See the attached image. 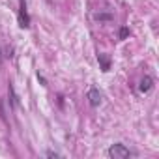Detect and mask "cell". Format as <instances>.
<instances>
[{
  "mask_svg": "<svg viewBox=\"0 0 159 159\" xmlns=\"http://www.w3.org/2000/svg\"><path fill=\"white\" fill-rule=\"evenodd\" d=\"M107 153H109V157H112V159H127V157H131L133 155V152L129 150V148H125L124 144H112L109 150H107Z\"/></svg>",
  "mask_w": 159,
  "mask_h": 159,
  "instance_id": "cell-1",
  "label": "cell"
},
{
  "mask_svg": "<svg viewBox=\"0 0 159 159\" xmlns=\"http://www.w3.org/2000/svg\"><path fill=\"white\" fill-rule=\"evenodd\" d=\"M19 26L21 28L30 26V15L26 11V0H19Z\"/></svg>",
  "mask_w": 159,
  "mask_h": 159,
  "instance_id": "cell-2",
  "label": "cell"
},
{
  "mask_svg": "<svg viewBox=\"0 0 159 159\" xmlns=\"http://www.w3.org/2000/svg\"><path fill=\"white\" fill-rule=\"evenodd\" d=\"M152 90H153V79L150 75H144L142 81H140V84H139V92L140 94H148Z\"/></svg>",
  "mask_w": 159,
  "mask_h": 159,
  "instance_id": "cell-3",
  "label": "cell"
},
{
  "mask_svg": "<svg viewBox=\"0 0 159 159\" xmlns=\"http://www.w3.org/2000/svg\"><path fill=\"white\" fill-rule=\"evenodd\" d=\"M88 103L92 107H99L101 105V92L98 88H90L88 90Z\"/></svg>",
  "mask_w": 159,
  "mask_h": 159,
  "instance_id": "cell-4",
  "label": "cell"
},
{
  "mask_svg": "<svg viewBox=\"0 0 159 159\" xmlns=\"http://www.w3.org/2000/svg\"><path fill=\"white\" fill-rule=\"evenodd\" d=\"M8 94H10V109L19 107V96L15 94V88H13V84H11V83L8 84Z\"/></svg>",
  "mask_w": 159,
  "mask_h": 159,
  "instance_id": "cell-5",
  "label": "cell"
},
{
  "mask_svg": "<svg viewBox=\"0 0 159 159\" xmlns=\"http://www.w3.org/2000/svg\"><path fill=\"white\" fill-rule=\"evenodd\" d=\"M98 62H99V66H101V71H109L111 69V58L107 56V54H103V52H98Z\"/></svg>",
  "mask_w": 159,
  "mask_h": 159,
  "instance_id": "cell-6",
  "label": "cell"
},
{
  "mask_svg": "<svg viewBox=\"0 0 159 159\" xmlns=\"http://www.w3.org/2000/svg\"><path fill=\"white\" fill-rule=\"evenodd\" d=\"M94 19L96 21H112L114 17H112V13H96Z\"/></svg>",
  "mask_w": 159,
  "mask_h": 159,
  "instance_id": "cell-7",
  "label": "cell"
},
{
  "mask_svg": "<svg viewBox=\"0 0 159 159\" xmlns=\"http://www.w3.org/2000/svg\"><path fill=\"white\" fill-rule=\"evenodd\" d=\"M127 36H129V28L127 26H122L120 28V39H125Z\"/></svg>",
  "mask_w": 159,
  "mask_h": 159,
  "instance_id": "cell-8",
  "label": "cell"
},
{
  "mask_svg": "<svg viewBox=\"0 0 159 159\" xmlns=\"http://www.w3.org/2000/svg\"><path fill=\"white\" fill-rule=\"evenodd\" d=\"M0 118L2 120H6V112H4V101L0 99Z\"/></svg>",
  "mask_w": 159,
  "mask_h": 159,
  "instance_id": "cell-9",
  "label": "cell"
},
{
  "mask_svg": "<svg viewBox=\"0 0 159 159\" xmlns=\"http://www.w3.org/2000/svg\"><path fill=\"white\" fill-rule=\"evenodd\" d=\"M45 155H47V157H60V153H58V152H52V150H47Z\"/></svg>",
  "mask_w": 159,
  "mask_h": 159,
  "instance_id": "cell-10",
  "label": "cell"
},
{
  "mask_svg": "<svg viewBox=\"0 0 159 159\" xmlns=\"http://www.w3.org/2000/svg\"><path fill=\"white\" fill-rule=\"evenodd\" d=\"M6 60V56H4V47H0V64H2Z\"/></svg>",
  "mask_w": 159,
  "mask_h": 159,
  "instance_id": "cell-11",
  "label": "cell"
},
{
  "mask_svg": "<svg viewBox=\"0 0 159 159\" xmlns=\"http://www.w3.org/2000/svg\"><path fill=\"white\" fill-rule=\"evenodd\" d=\"M38 79H39V83H41V84H43V86H47V81H45V79H43V77H41V75H39V73H38Z\"/></svg>",
  "mask_w": 159,
  "mask_h": 159,
  "instance_id": "cell-12",
  "label": "cell"
}]
</instances>
